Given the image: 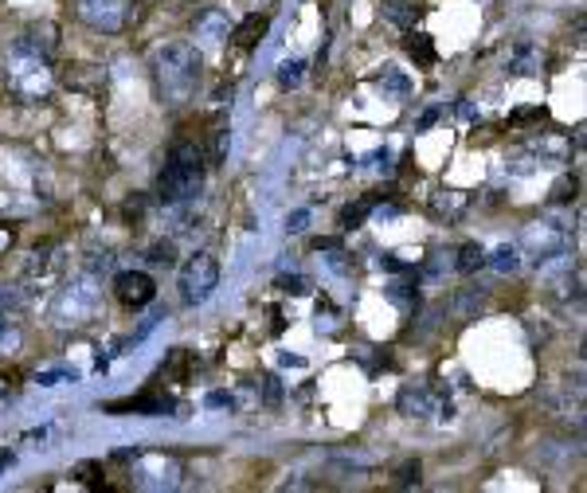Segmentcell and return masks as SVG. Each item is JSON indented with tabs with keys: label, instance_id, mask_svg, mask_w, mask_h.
<instances>
[{
	"label": "cell",
	"instance_id": "obj_1",
	"mask_svg": "<svg viewBox=\"0 0 587 493\" xmlns=\"http://www.w3.org/2000/svg\"><path fill=\"white\" fill-rule=\"evenodd\" d=\"M200 67H204V55L196 44H165L153 51V79H157V94L169 102V106H184L196 87H200Z\"/></svg>",
	"mask_w": 587,
	"mask_h": 493
},
{
	"label": "cell",
	"instance_id": "obj_2",
	"mask_svg": "<svg viewBox=\"0 0 587 493\" xmlns=\"http://www.w3.org/2000/svg\"><path fill=\"white\" fill-rule=\"evenodd\" d=\"M4 83H8V94L24 106H40L51 98L55 90V71H51V59L28 51V47H12V55L4 59Z\"/></svg>",
	"mask_w": 587,
	"mask_h": 493
},
{
	"label": "cell",
	"instance_id": "obj_3",
	"mask_svg": "<svg viewBox=\"0 0 587 493\" xmlns=\"http://www.w3.org/2000/svg\"><path fill=\"white\" fill-rule=\"evenodd\" d=\"M204 149L196 141H177L169 149V161H165V173H161V204H188L200 196L204 188Z\"/></svg>",
	"mask_w": 587,
	"mask_h": 493
},
{
	"label": "cell",
	"instance_id": "obj_4",
	"mask_svg": "<svg viewBox=\"0 0 587 493\" xmlns=\"http://www.w3.org/2000/svg\"><path fill=\"white\" fill-rule=\"evenodd\" d=\"M98 290H94V282L91 278H83V282H71V286H63L59 290V298H55V306H51V321L55 325H87L94 317V310H98Z\"/></svg>",
	"mask_w": 587,
	"mask_h": 493
},
{
	"label": "cell",
	"instance_id": "obj_5",
	"mask_svg": "<svg viewBox=\"0 0 587 493\" xmlns=\"http://www.w3.org/2000/svg\"><path fill=\"white\" fill-rule=\"evenodd\" d=\"M216 286H220V263H216V255L200 251V255H192L181 267V298L188 306L208 302Z\"/></svg>",
	"mask_w": 587,
	"mask_h": 493
},
{
	"label": "cell",
	"instance_id": "obj_6",
	"mask_svg": "<svg viewBox=\"0 0 587 493\" xmlns=\"http://www.w3.org/2000/svg\"><path fill=\"white\" fill-rule=\"evenodd\" d=\"M79 16H83V24H91L94 32L114 36V32L126 28L130 8H126V0H79Z\"/></svg>",
	"mask_w": 587,
	"mask_h": 493
},
{
	"label": "cell",
	"instance_id": "obj_7",
	"mask_svg": "<svg viewBox=\"0 0 587 493\" xmlns=\"http://www.w3.org/2000/svg\"><path fill=\"white\" fill-rule=\"evenodd\" d=\"M114 294H118L122 306L141 310V306H149V302L157 298V282H153L145 270H122V274L114 278Z\"/></svg>",
	"mask_w": 587,
	"mask_h": 493
},
{
	"label": "cell",
	"instance_id": "obj_8",
	"mask_svg": "<svg viewBox=\"0 0 587 493\" xmlns=\"http://www.w3.org/2000/svg\"><path fill=\"white\" fill-rule=\"evenodd\" d=\"M231 20H227L224 8H204V12H196V20H192V36H196V44L204 47H224L231 40Z\"/></svg>",
	"mask_w": 587,
	"mask_h": 493
},
{
	"label": "cell",
	"instance_id": "obj_9",
	"mask_svg": "<svg viewBox=\"0 0 587 493\" xmlns=\"http://www.w3.org/2000/svg\"><path fill=\"white\" fill-rule=\"evenodd\" d=\"M564 243H568V231L560 224H533L525 227V247H529V255L544 263V259H552V255H560L564 251Z\"/></svg>",
	"mask_w": 587,
	"mask_h": 493
},
{
	"label": "cell",
	"instance_id": "obj_10",
	"mask_svg": "<svg viewBox=\"0 0 587 493\" xmlns=\"http://www.w3.org/2000/svg\"><path fill=\"white\" fill-rule=\"evenodd\" d=\"M16 44L36 51V55H44V59H51V55L59 51V28H55V24H36V28H28Z\"/></svg>",
	"mask_w": 587,
	"mask_h": 493
},
{
	"label": "cell",
	"instance_id": "obj_11",
	"mask_svg": "<svg viewBox=\"0 0 587 493\" xmlns=\"http://www.w3.org/2000/svg\"><path fill=\"white\" fill-rule=\"evenodd\" d=\"M267 28H271V20H267L263 12H251L243 24H235V28H231V40H235L239 47H255L263 36H267Z\"/></svg>",
	"mask_w": 587,
	"mask_h": 493
},
{
	"label": "cell",
	"instance_id": "obj_12",
	"mask_svg": "<svg viewBox=\"0 0 587 493\" xmlns=\"http://www.w3.org/2000/svg\"><path fill=\"white\" fill-rule=\"evenodd\" d=\"M106 411H141V415H165V411H173V400H169V396H134V400H114V404H106Z\"/></svg>",
	"mask_w": 587,
	"mask_h": 493
},
{
	"label": "cell",
	"instance_id": "obj_13",
	"mask_svg": "<svg viewBox=\"0 0 587 493\" xmlns=\"http://www.w3.org/2000/svg\"><path fill=\"white\" fill-rule=\"evenodd\" d=\"M400 411L411 415V419H415V415H431V411H435V396H431L427 388H404V392H400Z\"/></svg>",
	"mask_w": 587,
	"mask_h": 493
},
{
	"label": "cell",
	"instance_id": "obj_14",
	"mask_svg": "<svg viewBox=\"0 0 587 493\" xmlns=\"http://www.w3.org/2000/svg\"><path fill=\"white\" fill-rule=\"evenodd\" d=\"M384 16L396 24V28H411L419 20V8L411 0H384Z\"/></svg>",
	"mask_w": 587,
	"mask_h": 493
},
{
	"label": "cell",
	"instance_id": "obj_15",
	"mask_svg": "<svg viewBox=\"0 0 587 493\" xmlns=\"http://www.w3.org/2000/svg\"><path fill=\"white\" fill-rule=\"evenodd\" d=\"M490 267L497 274H513V270L521 267V251L513 243H501V247H494V255H490Z\"/></svg>",
	"mask_w": 587,
	"mask_h": 493
},
{
	"label": "cell",
	"instance_id": "obj_16",
	"mask_svg": "<svg viewBox=\"0 0 587 493\" xmlns=\"http://www.w3.org/2000/svg\"><path fill=\"white\" fill-rule=\"evenodd\" d=\"M376 208V196H364V200H357V204H349L345 212H341V227L345 231H353V227H361L364 220H368V212Z\"/></svg>",
	"mask_w": 587,
	"mask_h": 493
},
{
	"label": "cell",
	"instance_id": "obj_17",
	"mask_svg": "<svg viewBox=\"0 0 587 493\" xmlns=\"http://www.w3.org/2000/svg\"><path fill=\"white\" fill-rule=\"evenodd\" d=\"M407 51H411V59H415L419 67H431V63H435V44H431V36H407Z\"/></svg>",
	"mask_w": 587,
	"mask_h": 493
},
{
	"label": "cell",
	"instance_id": "obj_18",
	"mask_svg": "<svg viewBox=\"0 0 587 493\" xmlns=\"http://www.w3.org/2000/svg\"><path fill=\"white\" fill-rule=\"evenodd\" d=\"M478 267H486V251H482L478 243H466V247L458 251V270H462V274H474Z\"/></svg>",
	"mask_w": 587,
	"mask_h": 493
},
{
	"label": "cell",
	"instance_id": "obj_19",
	"mask_svg": "<svg viewBox=\"0 0 587 493\" xmlns=\"http://www.w3.org/2000/svg\"><path fill=\"white\" fill-rule=\"evenodd\" d=\"M302 71H306V63H302V59H290V63L278 67V83H282L286 90L302 87Z\"/></svg>",
	"mask_w": 587,
	"mask_h": 493
},
{
	"label": "cell",
	"instance_id": "obj_20",
	"mask_svg": "<svg viewBox=\"0 0 587 493\" xmlns=\"http://www.w3.org/2000/svg\"><path fill=\"white\" fill-rule=\"evenodd\" d=\"M20 317V294L0 286V321H16Z\"/></svg>",
	"mask_w": 587,
	"mask_h": 493
},
{
	"label": "cell",
	"instance_id": "obj_21",
	"mask_svg": "<svg viewBox=\"0 0 587 493\" xmlns=\"http://www.w3.org/2000/svg\"><path fill=\"white\" fill-rule=\"evenodd\" d=\"M380 87L396 90V94H407V90H411V79H407L400 67H384V75H380Z\"/></svg>",
	"mask_w": 587,
	"mask_h": 493
},
{
	"label": "cell",
	"instance_id": "obj_22",
	"mask_svg": "<svg viewBox=\"0 0 587 493\" xmlns=\"http://www.w3.org/2000/svg\"><path fill=\"white\" fill-rule=\"evenodd\" d=\"M149 263H157V267H173V263H177V251H173V243H157V247L149 251Z\"/></svg>",
	"mask_w": 587,
	"mask_h": 493
},
{
	"label": "cell",
	"instance_id": "obj_23",
	"mask_svg": "<svg viewBox=\"0 0 587 493\" xmlns=\"http://www.w3.org/2000/svg\"><path fill=\"white\" fill-rule=\"evenodd\" d=\"M20 345V333L12 329V321H0V353L4 349H16Z\"/></svg>",
	"mask_w": 587,
	"mask_h": 493
},
{
	"label": "cell",
	"instance_id": "obj_24",
	"mask_svg": "<svg viewBox=\"0 0 587 493\" xmlns=\"http://www.w3.org/2000/svg\"><path fill=\"white\" fill-rule=\"evenodd\" d=\"M572 196H576V180L572 177H564L552 188V200H556V204H564V200H572Z\"/></svg>",
	"mask_w": 587,
	"mask_h": 493
},
{
	"label": "cell",
	"instance_id": "obj_25",
	"mask_svg": "<svg viewBox=\"0 0 587 493\" xmlns=\"http://www.w3.org/2000/svg\"><path fill=\"white\" fill-rule=\"evenodd\" d=\"M396 482H400V486H419V462H407Z\"/></svg>",
	"mask_w": 587,
	"mask_h": 493
},
{
	"label": "cell",
	"instance_id": "obj_26",
	"mask_svg": "<svg viewBox=\"0 0 587 493\" xmlns=\"http://www.w3.org/2000/svg\"><path fill=\"white\" fill-rule=\"evenodd\" d=\"M12 243H16V227H4V224H0V259L8 255V247H12Z\"/></svg>",
	"mask_w": 587,
	"mask_h": 493
},
{
	"label": "cell",
	"instance_id": "obj_27",
	"mask_svg": "<svg viewBox=\"0 0 587 493\" xmlns=\"http://www.w3.org/2000/svg\"><path fill=\"white\" fill-rule=\"evenodd\" d=\"M55 380H79V372H44V376H40V384H47V388H51Z\"/></svg>",
	"mask_w": 587,
	"mask_h": 493
},
{
	"label": "cell",
	"instance_id": "obj_28",
	"mask_svg": "<svg viewBox=\"0 0 587 493\" xmlns=\"http://www.w3.org/2000/svg\"><path fill=\"white\" fill-rule=\"evenodd\" d=\"M306 220H310V212L302 208V212H294V216L286 220V227H290V231H306Z\"/></svg>",
	"mask_w": 587,
	"mask_h": 493
},
{
	"label": "cell",
	"instance_id": "obj_29",
	"mask_svg": "<svg viewBox=\"0 0 587 493\" xmlns=\"http://www.w3.org/2000/svg\"><path fill=\"white\" fill-rule=\"evenodd\" d=\"M282 286H286L290 294H306V278H282Z\"/></svg>",
	"mask_w": 587,
	"mask_h": 493
},
{
	"label": "cell",
	"instance_id": "obj_30",
	"mask_svg": "<svg viewBox=\"0 0 587 493\" xmlns=\"http://www.w3.org/2000/svg\"><path fill=\"white\" fill-rule=\"evenodd\" d=\"M435 118H439V110H427V114H423V118H419V130H427V126H431V122H435Z\"/></svg>",
	"mask_w": 587,
	"mask_h": 493
},
{
	"label": "cell",
	"instance_id": "obj_31",
	"mask_svg": "<svg viewBox=\"0 0 587 493\" xmlns=\"http://www.w3.org/2000/svg\"><path fill=\"white\" fill-rule=\"evenodd\" d=\"M208 404H212V407H224V404H231V396H224V392H216V396H208Z\"/></svg>",
	"mask_w": 587,
	"mask_h": 493
},
{
	"label": "cell",
	"instance_id": "obj_32",
	"mask_svg": "<svg viewBox=\"0 0 587 493\" xmlns=\"http://www.w3.org/2000/svg\"><path fill=\"white\" fill-rule=\"evenodd\" d=\"M12 466V450H0V470H8Z\"/></svg>",
	"mask_w": 587,
	"mask_h": 493
}]
</instances>
